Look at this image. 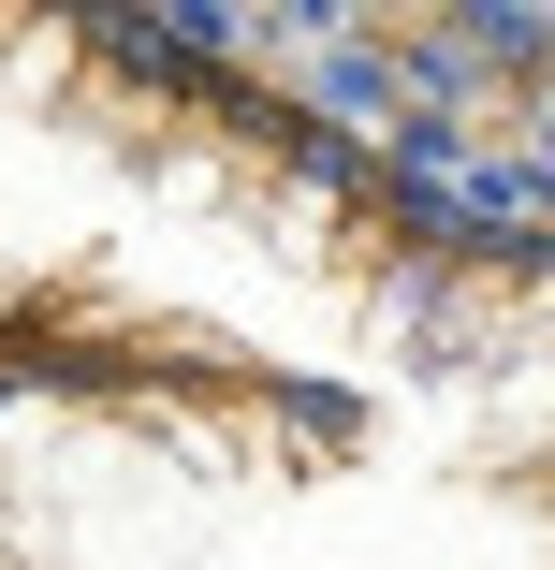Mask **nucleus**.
<instances>
[{
    "instance_id": "obj_1",
    "label": "nucleus",
    "mask_w": 555,
    "mask_h": 570,
    "mask_svg": "<svg viewBox=\"0 0 555 570\" xmlns=\"http://www.w3.org/2000/svg\"><path fill=\"white\" fill-rule=\"evenodd\" d=\"M0 570H555V249L0 16Z\"/></svg>"
}]
</instances>
